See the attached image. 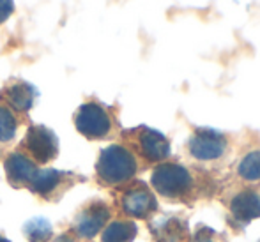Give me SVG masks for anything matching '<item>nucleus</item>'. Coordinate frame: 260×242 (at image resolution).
Wrapping results in <instances>:
<instances>
[{
  "label": "nucleus",
  "mask_w": 260,
  "mask_h": 242,
  "mask_svg": "<svg viewBox=\"0 0 260 242\" xmlns=\"http://www.w3.org/2000/svg\"><path fill=\"white\" fill-rule=\"evenodd\" d=\"M75 126L80 134L89 140L106 138L112 129V119L108 112L98 102H85L78 108L75 115Z\"/></svg>",
  "instance_id": "obj_2"
},
{
  "label": "nucleus",
  "mask_w": 260,
  "mask_h": 242,
  "mask_svg": "<svg viewBox=\"0 0 260 242\" xmlns=\"http://www.w3.org/2000/svg\"><path fill=\"white\" fill-rule=\"evenodd\" d=\"M108 218H110V209L106 207L105 203L98 201V203L89 205V207L78 216L75 230L83 239H92L94 235L100 233V230L105 226Z\"/></svg>",
  "instance_id": "obj_7"
},
{
  "label": "nucleus",
  "mask_w": 260,
  "mask_h": 242,
  "mask_svg": "<svg viewBox=\"0 0 260 242\" xmlns=\"http://www.w3.org/2000/svg\"><path fill=\"white\" fill-rule=\"evenodd\" d=\"M18 120L7 106H0V142H11L16 134Z\"/></svg>",
  "instance_id": "obj_16"
},
{
  "label": "nucleus",
  "mask_w": 260,
  "mask_h": 242,
  "mask_svg": "<svg viewBox=\"0 0 260 242\" xmlns=\"http://www.w3.org/2000/svg\"><path fill=\"white\" fill-rule=\"evenodd\" d=\"M13 13H14V2L13 0H0V25L6 23Z\"/></svg>",
  "instance_id": "obj_18"
},
{
  "label": "nucleus",
  "mask_w": 260,
  "mask_h": 242,
  "mask_svg": "<svg viewBox=\"0 0 260 242\" xmlns=\"http://www.w3.org/2000/svg\"><path fill=\"white\" fill-rule=\"evenodd\" d=\"M0 242H9V240H7L6 237H2V235H0Z\"/></svg>",
  "instance_id": "obj_20"
},
{
  "label": "nucleus",
  "mask_w": 260,
  "mask_h": 242,
  "mask_svg": "<svg viewBox=\"0 0 260 242\" xmlns=\"http://www.w3.org/2000/svg\"><path fill=\"white\" fill-rule=\"evenodd\" d=\"M39 92L34 85L23 82V80H13L2 90V99L14 110V112L25 113L34 106Z\"/></svg>",
  "instance_id": "obj_6"
},
{
  "label": "nucleus",
  "mask_w": 260,
  "mask_h": 242,
  "mask_svg": "<svg viewBox=\"0 0 260 242\" xmlns=\"http://www.w3.org/2000/svg\"><path fill=\"white\" fill-rule=\"evenodd\" d=\"M122 209L133 218H147L152 211H156V198L149 189L138 186L122 196Z\"/></svg>",
  "instance_id": "obj_9"
},
{
  "label": "nucleus",
  "mask_w": 260,
  "mask_h": 242,
  "mask_svg": "<svg viewBox=\"0 0 260 242\" xmlns=\"http://www.w3.org/2000/svg\"><path fill=\"white\" fill-rule=\"evenodd\" d=\"M154 235L159 242H181L184 226L179 219H167L154 228Z\"/></svg>",
  "instance_id": "obj_15"
},
{
  "label": "nucleus",
  "mask_w": 260,
  "mask_h": 242,
  "mask_svg": "<svg viewBox=\"0 0 260 242\" xmlns=\"http://www.w3.org/2000/svg\"><path fill=\"white\" fill-rule=\"evenodd\" d=\"M96 171L106 184H120L137 174V159L126 147L110 145L101 150Z\"/></svg>",
  "instance_id": "obj_1"
},
{
  "label": "nucleus",
  "mask_w": 260,
  "mask_h": 242,
  "mask_svg": "<svg viewBox=\"0 0 260 242\" xmlns=\"http://www.w3.org/2000/svg\"><path fill=\"white\" fill-rule=\"evenodd\" d=\"M23 233L30 242H48L52 237L53 230L48 219L45 218H34L30 221L25 223Z\"/></svg>",
  "instance_id": "obj_14"
},
{
  "label": "nucleus",
  "mask_w": 260,
  "mask_h": 242,
  "mask_svg": "<svg viewBox=\"0 0 260 242\" xmlns=\"http://www.w3.org/2000/svg\"><path fill=\"white\" fill-rule=\"evenodd\" d=\"M38 163H50L58 154V138L50 127L34 124L27 129L23 144Z\"/></svg>",
  "instance_id": "obj_4"
},
{
  "label": "nucleus",
  "mask_w": 260,
  "mask_h": 242,
  "mask_svg": "<svg viewBox=\"0 0 260 242\" xmlns=\"http://www.w3.org/2000/svg\"><path fill=\"white\" fill-rule=\"evenodd\" d=\"M138 145H140L144 157H147L149 161H161L170 154L168 140L154 129H142L138 136Z\"/></svg>",
  "instance_id": "obj_10"
},
{
  "label": "nucleus",
  "mask_w": 260,
  "mask_h": 242,
  "mask_svg": "<svg viewBox=\"0 0 260 242\" xmlns=\"http://www.w3.org/2000/svg\"><path fill=\"white\" fill-rule=\"evenodd\" d=\"M4 168H6L7 181L14 188L28 186L32 179H34V175L38 174V166L32 163L30 157H27L21 152L9 154L6 163H4Z\"/></svg>",
  "instance_id": "obj_8"
},
{
  "label": "nucleus",
  "mask_w": 260,
  "mask_h": 242,
  "mask_svg": "<svg viewBox=\"0 0 260 242\" xmlns=\"http://www.w3.org/2000/svg\"><path fill=\"white\" fill-rule=\"evenodd\" d=\"M230 212L236 219L243 223L260 218V196L255 191H243L234 196L230 203Z\"/></svg>",
  "instance_id": "obj_11"
},
{
  "label": "nucleus",
  "mask_w": 260,
  "mask_h": 242,
  "mask_svg": "<svg viewBox=\"0 0 260 242\" xmlns=\"http://www.w3.org/2000/svg\"><path fill=\"white\" fill-rule=\"evenodd\" d=\"M152 186L159 194L168 198L181 196L191 186V175L181 164L165 163L152 171Z\"/></svg>",
  "instance_id": "obj_3"
},
{
  "label": "nucleus",
  "mask_w": 260,
  "mask_h": 242,
  "mask_svg": "<svg viewBox=\"0 0 260 242\" xmlns=\"http://www.w3.org/2000/svg\"><path fill=\"white\" fill-rule=\"evenodd\" d=\"M191 242H216V233L211 228H200L199 232L193 235Z\"/></svg>",
  "instance_id": "obj_19"
},
{
  "label": "nucleus",
  "mask_w": 260,
  "mask_h": 242,
  "mask_svg": "<svg viewBox=\"0 0 260 242\" xmlns=\"http://www.w3.org/2000/svg\"><path fill=\"white\" fill-rule=\"evenodd\" d=\"M137 235V225L131 221H115L105 228L103 242H131Z\"/></svg>",
  "instance_id": "obj_13"
},
{
  "label": "nucleus",
  "mask_w": 260,
  "mask_h": 242,
  "mask_svg": "<svg viewBox=\"0 0 260 242\" xmlns=\"http://www.w3.org/2000/svg\"><path fill=\"white\" fill-rule=\"evenodd\" d=\"M62 171L53 170V168H46V170H38V174L34 175V179L28 184V189L38 194H48L52 193L62 181Z\"/></svg>",
  "instance_id": "obj_12"
},
{
  "label": "nucleus",
  "mask_w": 260,
  "mask_h": 242,
  "mask_svg": "<svg viewBox=\"0 0 260 242\" xmlns=\"http://www.w3.org/2000/svg\"><path fill=\"white\" fill-rule=\"evenodd\" d=\"M225 149H226L225 138L219 133H214V131L200 129L189 140V152L193 154V157H197L200 161L218 159L219 156H223Z\"/></svg>",
  "instance_id": "obj_5"
},
{
  "label": "nucleus",
  "mask_w": 260,
  "mask_h": 242,
  "mask_svg": "<svg viewBox=\"0 0 260 242\" xmlns=\"http://www.w3.org/2000/svg\"><path fill=\"white\" fill-rule=\"evenodd\" d=\"M239 175L246 181H258L260 179V150L250 152L244 156L239 164Z\"/></svg>",
  "instance_id": "obj_17"
}]
</instances>
